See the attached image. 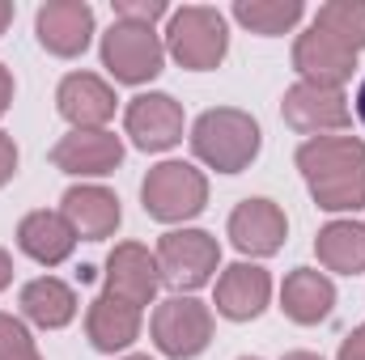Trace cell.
<instances>
[{
  "label": "cell",
  "instance_id": "cell-6",
  "mask_svg": "<svg viewBox=\"0 0 365 360\" xmlns=\"http://www.w3.org/2000/svg\"><path fill=\"white\" fill-rule=\"evenodd\" d=\"M153 344L170 360H191L212 344V314L195 297H166L153 309Z\"/></svg>",
  "mask_w": 365,
  "mask_h": 360
},
{
  "label": "cell",
  "instance_id": "cell-25",
  "mask_svg": "<svg viewBox=\"0 0 365 360\" xmlns=\"http://www.w3.org/2000/svg\"><path fill=\"white\" fill-rule=\"evenodd\" d=\"M306 186H310V195H314V203L323 212H357V208H365V166L314 179Z\"/></svg>",
  "mask_w": 365,
  "mask_h": 360
},
{
  "label": "cell",
  "instance_id": "cell-9",
  "mask_svg": "<svg viewBox=\"0 0 365 360\" xmlns=\"http://www.w3.org/2000/svg\"><path fill=\"white\" fill-rule=\"evenodd\" d=\"M34 34L51 55L73 60L93 38V9L86 0H47L34 17Z\"/></svg>",
  "mask_w": 365,
  "mask_h": 360
},
{
  "label": "cell",
  "instance_id": "cell-21",
  "mask_svg": "<svg viewBox=\"0 0 365 360\" xmlns=\"http://www.w3.org/2000/svg\"><path fill=\"white\" fill-rule=\"evenodd\" d=\"M353 166H365V144L357 136H314L297 149V170L306 182L353 170Z\"/></svg>",
  "mask_w": 365,
  "mask_h": 360
},
{
  "label": "cell",
  "instance_id": "cell-1",
  "mask_svg": "<svg viewBox=\"0 0 365 360\" xmlns=\"http://www.w3.org/2000/svg\"><path fill=\"white\" fill-rule=\"evenodd\" d=\"M259 123L247 115V110H234V106H217V110H204L191 127V153L212 166L217 174H238L247 170L255 157H259Z\"/></svg>",
  "mask_w": 365,
  "mask_h": 360
},
{
  "label": "cell",
  "instance_id": "cell-18",
  "mask_svg": "<svg viewBox=\"0 0 365 360\" xmlns=\"http://www.w3.org/2000/svg\"><path fill=\"white\" fill-rule=\"evenodd\" d=\"M336 305V284L314 268H297L284 275V288H280V309L297 322V327H314L331 314Z\"/></svg>",
  "mask_w": 365,
  "mask_h": 360
},
{
  "label": "cell",
  "instance_id": "cell-27",
  "mask_svg": "<svg viewBox=\"0 0 365 360\" xmlns=\"http://www.w3.org/2000/svg\"><path fill=\"white\" fill-rule=\"evenodd\" d=\"M115 4V21H132V26H153L158 17H166V0H110Z\"/></svg>",
  "mask_w": 365,
  "mask_h": 360
},
{
  "label": "cell",
  "instance_id": "cell-20",
  "mask_svg": "<svg viewBox=\"0 0 365 360\" xmlns=\"http://www.w3.org/2000/svg\"><path fill=\"white\" fill-rule=\"evenodd\" d=\"M21 314L43 331H60L77 318V292L56 275H38L21 288Z\"/></svg>",
  "mask_w": 365,
  "mask_h": 360
},
{
  "label": "cell",
  "instance_id": "cell-30",
  "mask_svg": "<svg viewBox=\"0 0 365 360\" xmlns=\"http://www.w3.org/2000/svg\"><path fill=\"white\" fill-rule=\"evenodd\" d=\"M9 102H13V73L0 64V115L9 110Z\"/></svg>",
  "mask_w": 365,
  "mask_h": 360
},
{
  "label": "cell",
  "instance_id": "cell-22",
  "mask_svg": "<svg viewBox=\"0 0 365 360\" xmlns=\"http://www.w3.org/2000/svg\"><path fill=\"white\" fill-rule=\"evenodd\" d=\"M314 250H319V263L327 271L357 275V271H365V225H357V221L323 225L314 238Z\"/></svg>",
  "mask_w": 365,
  "mask_h": 360
},
{
  "label": "cell",
  "instance_id": "cell-32",
  "mask_svg": "<svg viewBox=\"0 0 365 360\" xmlns=\"http://www.w3.org/2000/svg\"><path fill=\"white\" fill-rule=\"evenodd\" d=\"M13 13H17V9H13V0H0V34L9 30V21H13Z\"/></svg>",
  "mask_w": 365,
  "mask_h": 360
},
{
  "label": "cell",
  "instance_id": "cell-31",
  "mask_svg": "<svg viewBox=\"0 0 365 360\" xmlns=\"http://www.w3.org/2000/svg\"><path fill=\"white\" fill-rule=\"evenodd\" d=\"M13 284V259H9V250H0V292Z\"/></svg>",
  "mask_w": 365,
  "mask_h": 360
},
{
  "label": "cell",
  "instance_id": "cell-26",
  "mask_svg": "<svg viewBox=\"0 0 365 360\" xmlns=\"http://www.w3.org/2000/svg\"><path fill=\"white\" fill-rule=\"evenodd\" d=\"M0 360H43L30 331L13 318V314H0Z\"/></svg>",
  "mask_w": 365,
  "mask_h": 360
},
{
  "label": "cell",
  "instance_id": "cell-13",
  "mask_svg": "<svg viewBox=\"0 0 365 360\" xmlns=\"http://www.w3.org/2000/svg\"><path fill=\"white\" fill-rule=\"evenodd\" d=\"M123 162V140L115 132H68L56 149H51V166L64 174H86L102 179Z\"/></svg>",
  "mask_w": 365,
  "mask_h": 360
},
{
  "label": "cell",
  "instance_id": "cell-19",
  "mask_svg": "<svg viewBox=\"0 0 365 360\" xmlns=\"http://www.w3.org/2000/svg\"><path fill=\"white\" fill-rule=\"evenodd\" d=\"M86 335H90V344L98 352H123L140 335V309L110 297V292H102L90 305V314H86Z\"/></svg>",
  "mask_w": 365,
  "mask_h": 360
},
{
  "label": "cell",
  "instance_id": "cell-11",
  "mask_svg": "<svg viewBox=\"0 0 365 360\" xmlns=\"http://www.w3.org/2000/svg\"><path fill=\"white\" fill-rule=\"evenodd\" d=\"M284 238H289V221H284V212L272 199H242L230 212V242L242 255L268 259L284 246Z\"/></svg>",
  "mask_w": 365,
  "mask_h": 360
},
{
  "label": "cell",
  "instance_id": "cell-16",
  "mask_svg": "<svg viewBox=\"0 0 365 360\" xmlns=\"http://www.w3.org/2000/svg\"><path fill=\"white\" fill-rule=\"evenodd\" d=\"M60 212H64V221L73 225V233L86 238V242L110 238V233L119 229V216H123L115 191H106V186H73V191H64Z\"/></svg>",
  "mask_w": 365,
  "mask_h": 360
},
{
  "label": "cell",
  "instance_id": "cell-28",
  "mask_svg": "<svg viewBox=\"0 0 365 360\" xmlns=\"http://www.w3.org/2000/svg\"><path fill=\"white\" fill-rule=\"evenodd\" d=\"M17 174V144H13V136L9 132H0V186Z\"/></svg>",
  "mask_w": 365,
  "mask_h": 360
},
{
  "label": "cell",
  "instance_id": "cell-24",
  "mask_svg": "<svg viewBox=\"0 0 365 360\" xmlns=\"http://www.w3.org/2000/svg\"><path fill=\"white\" fill-rule=\"evenodd\" d=\"M302 13H306L302 0H238V4H234V17H238L251 34H264V38L293 30V26L302 21Z\"/></svg>",
  "mask_w": 365,
  "mask_h": 360
},
{
  "label": "cell",
  "instance_id": "cell-34",
  "mask_svg": "<svg viewBox=\"0 0 365 360\" xmlns=\"http://www.w3.org/2000/svg\"><path fill=\"white\" fill-rule=\"evenodd\" d=\"M284 360H323V356H314V352H289Z\"/></svg>",
  "mask_w": 365,
  "mask_h": 360
},
{
  "label": "cell",
  "instance_id": "cell-3",
  "mask_svg": "<svg viewBox=\"0 0 365 360\" xmlns=\"http://www.w3.org/2000/svg\"><path fill=\"white\" fill-rule=\"evenodd\" d=\"M140 199H145V212L153 221H166V225L191 221L208 203V179L187 162H162V166H153L145 174Z\"/></svg>",
  "mask_w": 365,
  "mask_h": 360
},
{
  "label": "cell",
  "instance_id": "cell-17",
  "mask_svg": "<svg viewBox=\"0 0 365 360\" xmlns=\"http://www.w3.org/2000/svg\"><path fill=\"white\" fill-rule=\"evenodd\" d=\"M17 246H21V255H30V259L43 263V268H60V263L73 255L77 233H73V225L64 221V212L38 208V212L21 216V225H17Z\"/></svg>",
  "mask_w": 365,
  "mask_h": 360
},
{
  "label": "cell",
  "instance_id": "cell-4",
  "mask_svg": "<svg viewBox=\"0 0 365 360\" xmlns=\"http://www.w3.org/2000/svg\"><path fill=\"white\" fill-rule=\"evenodd\" d=\"M221 263V246L212 233L204 229H170L162 233L158 242V268H162V284L179 288L182 292H195L212 280V271Z\"/></svg>",
  "mask_w": 365,
  "mask_h": 360
},
{
  "label": "cell",
  "instance_id": "cell-2",
  "mask_svg": "<svg viewBox=\"0 0 365 360\" xmlns=\"http://www.w3.org/2000/svg\"><path fill=\"white\" fill-rule=\"evenodd\" d=\"M166 51L191 73H208L225 60L230 51V30L225 17L208 4H182L179 13H170L166 26Z\"/></svg>",
  "mask_w": 365,
  "mask_h": 360
},
{
  "label": "cell",
  "instance_id": "cell-12",
  "mask_svg": "<svg viewBox=\"0 0 365 360\" xmlns=\"http://www.w3.org/2000/svg\"><path fill=\"white\" fill-rule=\"evenodd\" d=\"M56 106L73 132H102L115 115V90L93 73H68L56 90Z\"/></svg>",
  "mask_w": 365,
  "mask_h": 360
},
{
  "label": "cell",
  "instance_id": "cell-5",
  "mask_svg": "<svg viewBox=\"0 0 365 360\" xmlns=\"http://www.w3.org/2000/svg\"><path fill=\"white\" fill-rule=\"evenodd\" d=\"M102 64L110 68L115 81L123 85H145L162 73L166 64V47L153 34V26H132V21H115L102 34Z\"/></svg>",
  "mask_w": 365,
  "mask_h": 360
},
{
  "label": "cell",
  "instance_id": "cell-33",
  "mask_svg": "<svg viewBox=\"0 0 365 360\" xmlns=\"http://www.w3.org/2000/svg\"><path fill=\"white\" fill-rule=\"evenodd\" d=\"M357 119H361V123H365V81H361V85H357Z\"/></svg>",
  "mask_w": 365,
  "mask_h": 360
},
{
  "label": "cell",
  "instance_id": "cell-7",
  "mask_svg": "<svg viewBox=\"0 0 365 360\" xmlns=\"http://www.w3.org/2000/svg\"><path fill=\"white\" fill-rule=\"evenodd\" d=\"M123 127L136 149L162 153L182 140V106L170 93H136L123 110Z\"/></svg>",
  "mask_w": 365,
  "mask_h": 360
},
{
  "label": "cell",
  "instance_id": "cell-23",
  "mask_svg": "<svg viewBox=\"0 0 365 360\" xmlns=\"http://www.w3.org/2000/svg\"><path fill=\"white\" fill-rule=\"evenodd\" d=\"M314 30H323L353 55L365 51V0H327L314 17Z\"/></svg>",
  "mask_w": 365,
  "mask_h": 360
},
{
  "label": "cell",
  "instance_id": "cell-35",
  "mask_svg": "<svg viewBox=\"0 0 365 360\" xmlns=\"http://www.w3.org/2000/svg\"><path fill=\"white\" fill-rule=\"evenodd\" d=\"M123 360H149V356H123Z\"/></svg>",
  "mask_w": 365,
  "mask_h": 360
},
{
  "label": "cell",
  "instance_id": "cell-36",
  "mask_svg": "<svg viewBox=\"0 0 365 360\" xmlns=\"http://www.w3.org/2000/svg\"><path fill=\"white\" fill-rule=\"evenodd\" d=\"M242 360H259V356H242Z\"/></svg>",
  "mask_w": 365,
  "mask_h": 360
},
{
  "label": "cell",
  "instance_id": "cell-15",
  "mask_svg": "<svg viewBox=\"0 0 365 360\" xmlns=\"http://www.w3.org/2000/svg\"><path fill=\"white\" fill-rule=\"evenodd\" d=\"M268 297H272V275L255 263H234L217 280V314H225L230 322L259 318L268 309Z\"/></svg>",
  "mask_w": 365,
  "mask_h": 360
},
{
  "label": "cell",
  "instance_id": "cell-10",
  "mask_svg": "<svg viewBox=\"0 0 365 360\" xmlns=\"http://www.w3.org/2000/svg\"><path fill=\"white\" fill-rule=\"evenodd\" d=\"M162 288V268L158 255H149L140 242H119L106 259V292L128 301V305H149Z\"/></svg>",
  "mask_w": 365,
  "mask_h": 360
},
{
  "label": "cell",
  "instance_id": "cell-29",
  "mask_svg": "<svg viewBox=\"0 0 365 360\" xmlns=\"http://www.w3.org/2000/svg\"><path fill=\"white\" fill-rule=\"evenodd\" d=\"M340 360H365V327H353L340 344Z\"/></svg>",
  "mask_w": 365,
  "mask_h": 360
},
{
  "label": "cell",
  "instance_id": "cell-8",
  "mask_svg": "<svg viewBox=\"0 0 365 360\" xmlns=\"http://www.w3.org/2000/svg\"><path fill=\"white\" fill-rule=\"evenodd\" d=\"M284 110V123L302 136H323V132H336L349 123V97L344 90H331V85H310V81H297L293 90L284 93L280 102Z\"/></svg>",
  "mask_w": 365,
  "mask_h": 360
},
{
  "label": "cell",
  "instance_id": "cell-14",
  "mask_svg": "<svg viewBox=\"0 0 365 360\" xmlns=\"http://www.w3.org/2000/svg\"><path fill=\"white\" fill-rule=\"evenodd\" d=\"M293 68L302 73V81H310V85H331V90H340L349 77H353V68H357V55L353 51H344L336 38H327L323 30H306V34H297V43H293Z\"/></svg>",
  "mask_w": 365,
  "mask_h": 360
}]
</instances>
